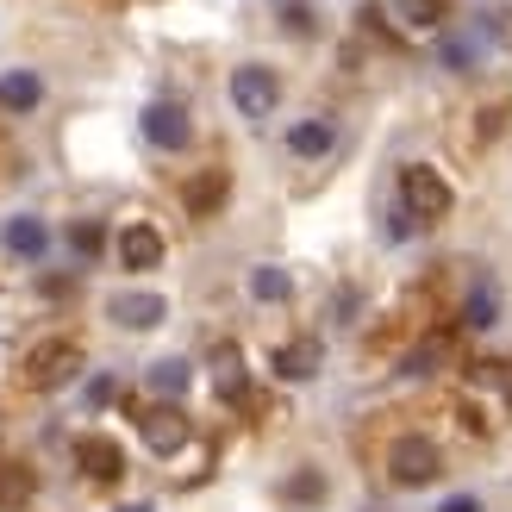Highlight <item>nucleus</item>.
I'll return each instance as SVG.
<instances>
[{
  "mask_svg": "<svg viewBox=\"0 0 512 512\" xmlns=\"http://www.w3.org/2000/svg\"><path fill=\"white\" fill-rule=\"evenodd\" d=\"M75 375H82V344L63 338V331H50V338H38L19 356V388H32V394H57Z\"/></svg>",
  "mask_w": 512,
  "mask_h": 512,
  "instance_id": "1",
  "label": "nucleus"
},
{
  "mask_svg": "<svg viewBox=\"0 0 512 512\" xmlns=\"http://www.w3.org/2000/svg\"><path fill=\"white\" fill-rule=\"evenodd\" d=\"M450 207H456V194L438 169H425V163L400 169V213L413 225H438V219H450Z\"/></svg>",
  "mask_w": 512,
  "mask_h": 512,
  "instance_id": "2",
  "label": "nucleus"
},
{
  "mask_svg": "<svg viewBox=\"0 0 512 512\" xmlns=\"http://www.w3.org/2000/svg\"><path fill=\"white\" fill-rule=\"evenodd\" d=\"M388 475H394V488H425V481L444 475V450L425 431H400L388 444Z\"/></svg>",
  "mask_w": 512,
  "mask_h": 512,
  "instance_id": "3",
  "label": "nucleus"
},
{
  "mask_svg": "<svg viewBox=\"0 0 512 512\" xmlns=\"http://www.w3.org/2000/svg\"><path fill=\"white\" fill-rule=\"evenodd\" d=\"M232 107L244 119H269L281 107V75L269 63H238L232 69Z\"/></svg>",
  "mask_w": 512,
  "mask_h": 512,
  "instance_id": "4",
  "label": "nucleus"
},
{
  "mask_svg": "<svg viewBox=\"0 0 512 512\" xmlns=\"http://www.w3.org/2000/svg\"><path fill=\"white\" fill-rule=\"evenodd\" d=\"M113 250H119V269H132V275H150V269H163V232L150 219H125L119 225V238H113Z\"/></svg>",
  "mask_w": 512,
  "mask_h": 512,
  "instance_id": "5",
  "label": "nucleus"
},
{
  "mask_svg": "<svg viewBox=\"0 0 512 512\" xmlns=\"http://www.w3.org/2000/svg\"><path fill=\"white\" fill-rule=\"evenodd\" d=\"M138 438L150 456H175V450H188L194 425H188L182 406H150V413H138Z\"/></svg>",
  "mask_w": 512,
  "mask_h": 512,
  "instance_id": "6",
  "label": "nucleus"
},
{
  "mask_svg": "<svg viewBox=\"0 0 512 512\" xmlns=\"http://www.w3.org/2000/svg\"><path fill=\"white\" fill-rule=\"evenodd\" d=\"M138 125H144V138L157 144V150H188L194 144V125H188L182 100H150V107L138 113Z\"/></svg>",
  "mask_w": 512,
  "mask_h": 512,
  "instance_id": "7",
  "label": "nucleus"
},
{
  "mask_svg": "<svg viewBox=\"0 0 512 512\" xmlns=\"http://www.w3.org/2000/svg\"><path fill=\"white\" fill-rule=\"evenodd\" d=\"M107 319L125 325V331H157V325L169 319V300H163V294H150V288H138V294L125 288V294L107 300Z\"/></svg>",
  "mask_w": 512,
  "mask_h": 512,
  "instance_id": "8",
  "label": "nucleus"
},
{
  "mask_svg": "<svg viewBox=\"0 0 512 512\" xmlns=\"http://www.w3.org/2000/svg\"><path fill=\"white\" fill-rule=\"evenodd\" d=\"M75 469H82L88 481H119V475H125V450H119V438L82 431V438H75Z\"/></svg>",
  "mask_w": 512,
  "mask_h": 512,
  "instance_id": "9",
  "label": "nucleus"
},
{
  "mask_svg": "<svg viewBox=\"0 0 512 512\" xmlns=\"http://www.w3.org/2000/svg\"><path fill=\"white\" fill-rule=\"evenodd\" d=\"M225 194H232V169H200V175H188V182H182V207L194 219H213L225 207Z\"/></svg>",
  "mask_w": 512,
  "mask_h": 512,
  "instance_id": "10",
  "label": "nucleus"
},
{
  "mask_svg": "<svg viewBox=\"0 0 512 512\" xmlns=\"http://www.w3.org/2000/svg\"><path fill=\"white\" fill-rule=\"evenodd\" d=\"M319 363H325L319 338H288V344H275V350H269V369H275L281 381H313Z\"/></svg>",
  "mask_w": 512,
  "mask_h": 512,
  "instance_id": "11",
  "label": "nucleus"
},
{
  "mask_svg": "<svg viewBox=\"0 0 512 512\" xmlns=\"http://www.w3.org/2000/svg\"><path fill=\"white\" fill-rule=\"evenodd\" d=\"M331 144H338V125H331L325 113L288 125V150H294V157H331Z\"/></svg>",
  "mask_w": 512,
  "mask_h": 512,
  "instance_id": "12",
  "label": "nucleus"
},
{
  "mask_svg": "<svg viewBox=\"0 0 512 512\" xmlns=\"http://www.w3.org/2000/svg\"><path fill=\"white\" fill-rule=\"evenodd\" d=\"M213 388H219V400H250V375H244L238 344H219L213 350Z\"/></svg>",
  "mask_w": 512,
  "mask_h": 512,
  "instance_id": "13",
  "label": "nucleus"
},
{
  "mask_svg": "<svg viewBox=\"0 0 512 512\" xmlns=\"http://www.w3.org/2000/svg\"><path fill=\"white\" fill-rule=\"evenodd\" d=\"M0 238H7V250H13V256L38 263V256L50 250V225H44V219H32V213H19V219H7V232H0Z\"/></svg>",
  "mask_w": 512,
  "mask_h": 512,
  "instance_id": "14",
  "label": "nucleus"
},
{
  "mask_svg": "<svg viewBox=\"0 0 512 512\" xmlns=\"http://www.w3.org/2000/svg\"><path fill=\"white\" fill-rule=\"evenodd\" d=\"M194 388V363L188 356H163V363H150V394H163V406H175Z\"/></svg>",
  "mask_w": 512,
  "mask_h": 512,
  "instance_id": "15",
  "label": "nucleus"
},
{
  "mask_svg": "<svg viewBox=\"0 0 512 512\" xmlns=\"http://www.w3.org/2000/svg\"><path fill=\"white\" fill-rule=\"evenodd\" d=\"M32 494H38V475H32V463H0V512H25L32 506Z\"/></svg>",
  "mask_w": 512,
  "mask_h": 512,
  "instance_id": "16",
  "label": "nucleus"
},
{
  "mask_svg": "<svg viewBox=\"0 0 512 512\" xmlns=\"http://www.w3.org/2000/svg\"><path fill=\"white\" fill-rule=\"evenodd\" d=\"M388 13L406 25V32H444L450 0H388Z\"/></svg>",
  "mask_w": 512,
  "mask_h": 512,
  "instance_id": "17",
  "label": "nucleus"
},
{
  "mask_svg": "<svg viewBox=\"0 0 512 512\" xmlns=\"http://www.w3.org/2000/svg\"><path fill=\"white\" fill-rule=\"evenodd\" d=\"M38 100H44V82H38L32 69H13V75H0V107H7V113H32Z\"/></svg>",
  "mask_w": 512,
  "mask_h": 512,
  "instance_id": "18",
  "label": "nucleus"
},
{
  "mask_svg": "<svg viewBox=\"0 0 512 512\" xmlns=\"http://www.w3.org/2000/svg\"><path fill=\"white\" fill-rule=\"evenodd\" d=\"M288 294H294V275L288 269H275V263H256L250 269V300L275 306V300H288Z\"/></svg>",
  "mask_w": 512,
  "mask_h": 512,
  "instance_id": "19",
  "label": "nucleus"
},
{
  "mask_svg": "<svg viewBox=\"0 0 512 512\" xmlns=\"http://www.w3.org/2000/svg\"><path fill=\"white\" fill-rule=\"evenodd\" d=\"M281 500L288 506H319L325 500V475L319 469H294L288 481H281Z\"/></svg>",
  "mask_w": 512,
  "mask_h": 512,
  "instance_id": "20",
  "label": "nucleus"
},
{
  "mask_svg": "<svg viewBox=\"0 0 512 512\" xmlns=\"http://www.w3.org/2000/svg\"><path fill=\"white\" fill-rule=\"evenodd\" d=\"M494 319H500V294L488 288V281H481V288H475V294L463 300V325H475V331H488Z\"/></svg>",
  "mask_w": 512,
  "mask_h": 512,
  "instance_id": "21",
  "label": "nucleus"
},
{
  "mask_svg": "<svg viewBox=\"0 0 512 512\" xmlns=\"http://www.w3.org/2000/svg\"><path fill=\"white\" fill-rule=\"evenodd\" d=\"M69 244H75V256H100V250H107V225H100V219H75Z\"/></svg>",
  "mask_w": 512,
  "mask_h": 512,
  "instance_id": "22",
  "label": "nucleus"
},
{
  "mask_svg": "<svg viewBox=\"0 0 512 512\" xmlns=\"http://www.w3.org/2000/svg\"><path fill=\"white\" fill-rule=\"evenodd\" d=\"M281 25H288L294 38H306V32H313V7H300V0H288V7H281Z\"/></svg>",
  "mask_w": 512,
  "mask_h": 512,
  "instance_id": "23",
  "label": "nucleus"
},
{
  "mask_svg": "<svg viewBox=\"0 0 512 512\" xmlns=\"http://www.w3.org/2000/svg\"><path fill=\"white\" fill-rule=\"evenodd\" d=\"M500 113H506V100H494L488 113H475V138H481V144H488V138L500 132Z\"/></svg>",
  "mask_w": 512,
  "mask_h": 512,
  "instance_id": "24",
  "label": "nucleus"
},
{
  "mask_svg": "<svg viewBox=\"0 0 512 512\" xmlns=\"http://www.w3.org/2000/svg\"><path fill=\"white\" fill-rule=\"evenodd\" d=\"M438 512H481V500H475V494H450Z\"/></svg>",
  "mask_w": 512,
  "mask_h": 512,
  "instance_id": "25",
  "label": "nucleus"
},
{
  "mask_svg": "<svg viewBox=\"0 0 512 512\" xmlns=\"http://www.w3.org/2000/svg\"><path fill=\"white\" fill-rule=\"evenodd\" d=\"M119 512H150V500H132V506H119Z\"/></svg>",
  "mask_w": 512,
  "mask_h": 512,
  "instance_id": "26",
  "label": "nucleus"
}]
</instances>
